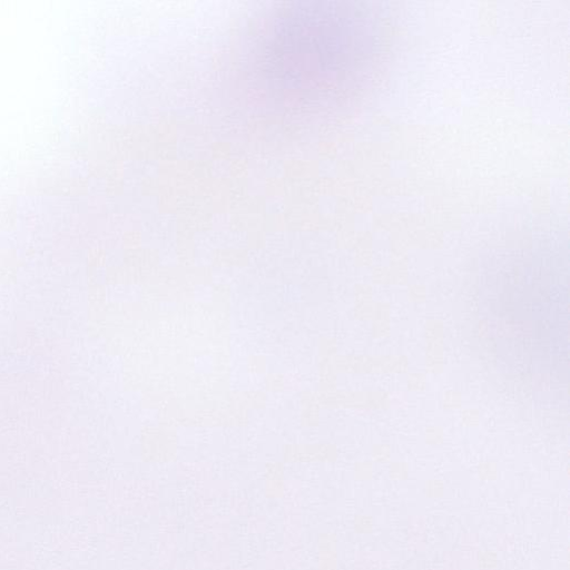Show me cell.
<instances>
[{"instance_id": "6da1fadb", "label": "cell", "mask_w": 570, "mask_h": 570, "mask_svg": "<svg viewBox=\"0 0 570 570\" xmlns=\"http://www.w3.org/2000/svg\"><path fill=\"white\" fill-rule=\"evenodd\" d=\"M332 3L296 2L273 10L257 30L253 71L279 106L306 107L340 88L358 61L347 22Z\"/></svg>"}]
</instances>
